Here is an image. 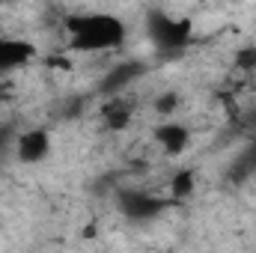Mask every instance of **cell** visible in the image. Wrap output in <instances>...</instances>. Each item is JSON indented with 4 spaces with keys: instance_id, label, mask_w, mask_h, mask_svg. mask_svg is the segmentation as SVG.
Wrapping results in <instances>:
<instances>
[{
    "instance_id": "obj_2",
    "label": "cell",
    "mask_w": 256,
    "mask_h": 253,
    "mask_svg": "<svg viewBox=\"0 0 256 253\" xmlns=\"http://www.w3.org/2000/svg\"><path fill=\"white\" fill-rule=\"evenodd\" d=\"M48 152H51V137H48V131H42V128L24 131V134L18 137V143H15V155H18L24 164H36V161L48 158Z\"/></svg>"
},
{
    "instance_id": "obj_1",
    "label": "cell",
    "mask_w": 256,
    "mask_h": 253,
    "mask_svg": "<svg viewBox=\"0 0 256 253\" xmlns=\"http://www.w3.org/2000/svg\"><path fill=\"white\" fill-rule=\"evenodd\" d=\"M68 48L80 54H104L122 48L128 36L126 21L114 12H74L66 18Z\"/></svg>"
}]
</instances>
